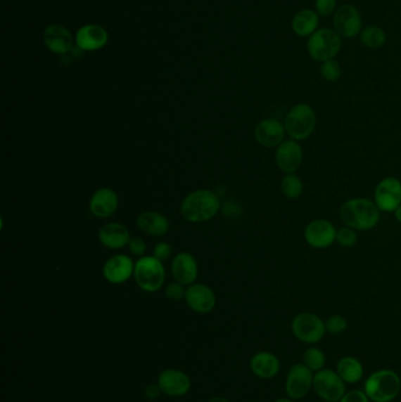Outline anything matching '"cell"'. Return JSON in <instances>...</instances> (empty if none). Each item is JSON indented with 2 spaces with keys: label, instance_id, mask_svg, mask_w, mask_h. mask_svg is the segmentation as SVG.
Here are the masks:
<instances>
[{
  "label": "cell",
  "instance_id": "cell-36",
  "mask_svg": "<svg viewBox=\"0 0 401 402\" xmlns=\"http://www.w3.org/2000/svg\"><path fill=\"white\" fill-rule=\"evenodd\" d=\"M171 252H172L171 245L167 244V242H160L154 247L153 257L159 259L160 261H164V260L169 259Z\"/></svg>",
  "mask_w": 401,
  "mask_h": 402
},
{
  "label": "cell",
  "instance_id": "cell-34",
  "mask_svg": "<svg viewBox=\"0 0 401 402\" xmlns=\"http://www.w3.org/2000/svg\"><path fill=\"white\" fill-rule=\"evenodd\" d=\"M369 396L366 395L365 391L360 389H353V391H346L344 396L340 398L339 402H369Z\"/></svg>",
  "mask_w": 401,
  "mask_h": 402
},
{
  "label": "cell",
  "instance_id": "cell-14",
  "mask_svg": "<svg viewBox=\"0 0 401 402\" xmlns=\"http://www.w3.org/2000/svg\"><path fill=\"white\" fill-rule=\"evenodd\" d=\"M43 39L47 50L59 56L68 54L75 46V37L61 24L47 26L44 31Z\"/></svg>",
  "mask_w": 401,
  "mask_h": 402
},
{
  "label": "cell",
  "instance_id": "cell-19",
  "mask_svg": "<svg viewBox=\"0 0 401 402\" xmlns=\"http://www.w3.org/2000/svg\"><path fill=\"white\" fill-rule=\"evenodd\" d=\"M185 300L192 311L206 314L213 311L217 304L215 293L211 288L203 284L192 285L187 288Z\"/></svg>",
  "mask_w": 401,
  "mask_h": 402
},
{
  "label": "cell",
  "instance_id": "cell-38",
  "mask_svg": "<svg viewBox=\"0 0 401 402\" xmlns=\"http://www.w3.org/2000/svg\"><path fill=\"white\" fill-rule=\"evenodd\" d=\"M162 391H160V388L157 384H148L146 388H145V391H144V394H145V398L147 400H151V401H153L155 398H159V395H160Z\"/></svg>",
  "mask_w": 401,
  "mask_h": 402
},
{
  "label": "cell",
  "instance_id": "cell-39",
  "mask_svg": "<svg viewBox=\"0 0 401 402\" xmlns=\"http://www.w3.org/2000/svg\"><path fill=\"white\" fill-rule=\"evenodd\" d=\"M394 216H395V219H397V223H401V205L394 211Z\"/></svg>",
  "mask_w": 401,
  "mask_h": 402
},
{
  "label": "cell",
  "instance_id": "cell-35",
  "mask_svg": "<svg viewBox=\"0 0 401 402\" xmlns=\"http://www.w3.org/2000/svg\"><path fill=\"white\" fill-rule=\"evenodd\" d=\"M166 297L171 299V300H180V299L185 298V293L186 291L184 290L182 284H171L166 287Z\"/></svg>",
  "mask_w": 401,
  "mask_h": 402
},
{
  "label": "cell",
  "instance_id": "cell-12",
  "mask_svg": "<svg viewBox=\"0 0 401 402\" xmlns=\"http://www.w3.org/2000/svg\"><path fill=\"white\" fill-rule=\"evenodd\" d=\"M337 239V230L329 220H313L305 230V240L311 247L324 249Z\"/></svg>",
  "mask_w": 401,
  "mask_h": 402
},
{
  "label": "cell",
  "instance_id": "cell-26",
  "mask_svg": "<svg viewBox=\"0 0 401 402\" xmlns=\"http://www.w3.org/2000/svg\"><path fill=\"white\" fill-rule=\"evenodd\" d=\"M337 373L345 384H357L364 377V366L362 361L355 356H343L337 363Z\"/></svg>",
  "mask_w": 401,
  "mask_h": 402
},
{
  "label": "cell",
  "instance_id": "cell-41",
  "mask_svg": "<svg viewBox=\"0 0 401 402\" xmlns=\"http://www.w3.org/2000/svg\"><path fill=\"white\" fill-rule=\"evenodd\" d=\"M274 402H294V400H292V398H278V400H276V401Z\"/></svg>",
  "mask_w": 401,
  "mask_h": 402
},
{
  "label": "cell",
  "instance_id": "cell-24",
  "mask_svg": "<svg viewBox=\"0 0 401 402\" xmlns=\"http://www.w3.org/2000/svg\"><path fill=\"white\" fill-rule=\"evenodd\" d=\"M99 240L105 247L110 248V249H119L129 245L131 238H129L127 227L122 223H106L105 226L101 227V232H99Z\"/></svg>",
  "mask_w": 401,
  "mask_h": 402
},
{
  "label": "cell",
  "instance_id": "cell-3",
  "mask_svg": "<svg viewBox=\"0 0 401 402\" xmlns=\"http://www.w3.org/2000/svg\"><path fill=\"white\" fill-rule=\"evenodd\" d=\"M401 379L394 370H379L366 379L364 391L372 402H390L400 394Z\"/></svg>",
  "mask_w": 401,
  "mask_h": 402
},
{
  "label": "cell",
  "instance_id": "cell-2",
  "mask_svg": "<svg viewBox=\"0 0 401 402\" xmlns=\"http://www.w3.org/2000/svg\"><path fill=\"white\" fill-rule=\"evenodd\" d=\"M220 209V200L210 190H194L184 199L182 214L190 223H205L211 220Z\"/></svg>",
  "mask_w": 401,
  "mask_h": 402
},
{
  "label": "cell",
  "instance_id": "cell-8",
  "mask_svg": "<svg viewBox=\"0 0 401 402\" xmlns=\"http://www.w3.org/2000/svg\"><path fill=\"white\" fill-rule=\"evenodd\" d=\"M313 391L324 401L339 402L346 393V386L337 370L324 368L314 373Z\"/></svg>",
  "mask_w": 401,
  "mask_h": 402
},
{
  "label": "cell",
  "instance_id": "cell-33",
  "mask_svg": "<svg viewBox=\"0 0 401 402\" xmlns=\"http://www.w3.org/2000/svg\"><path fill=\"white\" fill-rule=\"evenodd\" d=\"M337 0H315L314 10L320 17H329L337 11Z\"/></svg>",
  "mask_w": 401,
  "mask_h": 402
},
{
  "label": "cell",
  "instance_id": "cell-15",
  "mask_svg": "<svg viewBox=\"0 0 401 402\" xmlns=\"http://www.w3.org/2000/svg\"><path fill=\"white\" fill-rule=\"evenodd\" d=\"M304 159V152L298 141H285L278 146L276 152V162L284 173L297 172Z\"/></svg>",
  "mask_w": 401,
  "mask_h": 402
},
{
  "label": "cell",
  "instance_id": "cell-27",
  "mask_svg": "<svg viewBox=\"0 0 401 402\" xmlns=\"http://www.w3.org/2000/svg\"><path fill=\"white\" fill-rule=\"evenodd\" d=\"M360 41L369 50H378L386 44L387 34L381 27L376 25L366 26L359 34Z\"/></svg>",
  "mask_w": 401,
  "mask_h": 402
},
{
  "label": "cell",
  "instance_id": "cell-32",
  "mask_svg": "<svg viewBox=\"0 0 401 402\" xmlns=\"http://www.w3.org/2000/svg\"><path fill=\"white\" fill-rule=\"evenodd\" d=\"M338 244L343 246V247H352L357 244L358 241V235L357 232L351 227H343L340 230L337 231V239H336Z\"/></svg>",
  "mask_w": 401,
  "mask_h": 402
},
{
  "label": "cell",
  "instance_id": "cell-23",
  "mask_svg": "<svg viewBox=\"0 0 401 402\" xmlns=\"http://www.w3.org/2000/svg\"><path fill=\"white\" fill-rule=\"evenodd\" d=\"M250 367L255 375L260 379H273L280 372V361L276 354L271 352H259L252 356Z\"/></svg>",
  "mask_w": 401,
  "mask_h": 402
},
{
  "label": "cell",
  "instance_id": "cell-1",
  "mask_svg": "<svg viewBox=\"0 0 401 402\" xmlns=\"http://www.w3.org/2000/svg\"><path fill=\"white\" fill-rule=\"evenodd\" d=\"M379 207L366 197L345 201L340 207V218L345 225L355 231L372 230L380 219Z\"/></svg>",
  "mask_w": 401,
  "mask_h": 402
},
{
  "label": "cell",
  "instance_id": "cell-31",
  "mask_svg": "<svg viewBox=\"0 0 401 402\" xmlns=\"http://www.w3.org/2000/svg\"><path fill=\"white\" fill-rule=\"evenodd\" d=\"M325 328H326L327 333L339 335V334L344 333L348 328V320L345 319L343 316L334 314L327 318L325 321Z\"/></svg>",
  "mask_w": 401,
  "mask_h": 402
},
{
  "label": "cell",
  "instance_id": "cell-6",
  "mask_svg": "<svg viewBox=\"0 0 401 402\" xmlns=\"http://www.w3.org/2000/svg\"><path fill=\"white\" fill-rule=\"evenodd\" d=\"M134 279L145 292H157L165 281V268L163 261L155 257H144L136 262Z\"/></svg>",
  "mask_w": 401,
  "mask_h": 402
},
{
  "label": "cell",
  "instance_id": "cell-28",
  "mask_svg": "<svg viewBox=\"0 0 401 402\" xmlns=\"http://www.w3.org/2000/svg\"><path fill=\"white\" fill-rule=\"evenodd\" d=\"M303 363L313 373H317L319 370L325 368L326 356L318 347H310L305 351L304 356H303Z\"/></svg>",
  "mask_w": 401,
  "mask_h": 402
},
{
  "label": "cell",
  "instance_id": "cell-20",
  "mask_svg": "<svg viewBox=\"0 0 401 402\" xmlns=\"http://www.w3.org/2000/svg\"><path fill=\"white\" fill-rule=\"evenodd\" d=\"M118 195L111 188H101L92 195L90 200V211L98 218H108L113 216L118 209Z\"/></svg>",
  "mask_w": 401,
  "mask_h": 402
},
{
  "label": "cell",
  "instance_id": "cell-29",
  "mask_svg": "<svg viewBox=\"0 0 401 402\" xmlns=\"http://www.w3.org/2000/svg\"><path fill=\"white\" fill-rule=\"evenodd\" d=\"M281 192L288 199H298L304 192V183L299 176L290 173L281 180Z\"/></svg>",
  "mask_w": 401,
  "mask_h": 402
},
{
  "label": "cell",
  "instance_id": "cell-25",
  "mask_svg": "<svg viewBox=\"0 0 401 402\" xmlns=\"http://www.w3.org/2000/svg\"><path fill=\"white\" fill-rule=\"evenodd\" d=\"M136 223L144 233L160 237L169 231V220L157 212H144L138 216Z\"/></svg>",
  "mask_w": 401,
  "mask_h": 402
},
{
  "label": "cell",
  "instance_id": "cell-13",
  "mask_svg": "<svg viewBox=\"0 0 401 402\" xmlns=\"http://www.w3.org/2000/svg\"><path fill=\"white\" fill-rule=\"evenodd\" d=\"M108 43V32L105 27L98 24H87L78 30L75 34V45L79 50L94 52L106 46Z\"/></svg>",
  "mask_w": 401,
  "mask_h": 402
},
{
  "label": "cell",
  "instance_id": "cell-21",
  "mask_svg": "<svg viewBox=\"0 0 401 402\" xmlns=\"http://www.w3.org/2000/svg\"><path fill=\"white\" fill-rule=\"evenodd\" d=\"M172 273L179 284H193L198 277V264L193 255L186 252L177 255L172 262Z\"/></svg>",
  "mask_w": 401,
  "mask_h": 402
},
{
  "label": "cell",
  "instance_id": "cell-30",
  "mask_svg": "<svg viewBox=\"0 0 401 402\" xmlns=\"http://www.w3.org/2000/svg\"><path fill=\"white\" fill-rule=\"evenodd\" d=\"M320 74L323 77L324 80H326L329 83H334L340 79L341 74H343V69L339 61L336 59H331V60L322 63L320 65Z\"/></svg>",
  "mask_w": 401,
  "mask_h": 402
},
{
  "label": "cell",
  "instance_id": "cell-18",
  "mask_svg": "<svg viewBox=\"0 0 401 402\" xmlns=\"http://www.w3.org/2000/svg\"><path fill=\"white\" fill-rule=\"evenodd\" d=\"M134 262L127 255H115L104 265V277L108 283L118 285L129 280L134 274Z\"/></svg>",
  "mask_w": 401,
  "mask_h": 402
},
{
  "label": "cell",
  "instance_id": "cell-7",
  "mask_svg": "<svg viewBox=\"0 0 401 402\" xmlns=\"http://www.w3.org/2000/svg\"><path fill=\"white\" fill-rule=\"evenodd\" d=\"M291 330L297 340L307 345L322 342L326 333L325 321L311 312H301L294 316L291 323Z\"/></svg>",
  "mask_w": 401,
  "mask_h": 402
},
{
  "label": "cell",
  "instance_id": "cell-5",
  "mask_svg": "<svg viewBox=\"0 0 401 402\" xmlns=\"http://www.w3.org/2000/svg\"><path fill=\"white\" fill-rule=\"evenodd\" d=\"M287 136L295 141H305L311 137L317 125V115L311 105L300 103L294 105L285 119Z\"/></svg>",
  "mask_w": 401,
  "mask_h": 402
},
{
  "label": "cell",
  "instance_id": "cell-11",
  "mask_svg": "<svg viewBox=\"0 0 401 402\" xmlns=\"http://www.w3.org/2000/svg\"><path fill=\"white\" fill-rule=\"evenodd\" d=\"M374 202L381 212H394L401 205V181L387 176L376 187Z\"/></svg>",
  "mask_w": 401,
  "mask_h": 402
},
{
  "label": "cell",
  "instance_id": "cell-37",
  "mask_svg": "<svg viewBox=\"0 0 401 402\" xmlns=\"http://www.w3.org/2000/svg\"><path fill=\"white\" fill-rule=\"evenodd\" d=\"M129 248L133 255H143L146 251V245L139 238H131Z\"/></svg>",
  "mask_w": 401,
  "mask_h": 402
},
{
  "label": "cell",
  "instance_id": "cell-10",
  "mask_svg": "<svg viewBox=\"0 0 401 402\" xmlns=\"http://www.w3.org/2000/svg\"><path fill=\"white\" fill-rule=\"evenodd\" d=\"M314 373L304 363H294L287 373L285 391L292 400H301L313 389Z\"/></svg>",
  "mask_w": 401,
  "mask_h": 402
},
{
  "label": "cell",
  "instance_id": "cell-4",
  "mask_svg": "<svg viewBox=\"0 0 401 402\" xmlns=\"http://www.w3.org/2000/svg\"><path fill=\"white\" fill-rule=\"evenodd\" d=\"M307 52L318 63L336 59L343 47V38L331 27H320L307 38Z\"/></svg>",
  "mask_w": 401,
  "mask_h": 402
},
{
  "label": "cell",
  "instance_id": "cell-40",
  "mask_svg": "<svg viewBox=\"0 0 401 402\" xmlns=\"http://www.w3.org/2000/svg\"><path fill=\"white\" fill-rule=\"evenodd\" d=\"M208 402H229V400H227V398H220V396H218V398H211V400H208Z\"/></svg>",
  "mask_w": 401,
  "mask_h": 402
},
{
  "label": "cell",
  "instance_id": "cell-22",
  "mask_svg": "<svg viewBox=\"0 0 401 402\" xmlns=\"http://www.w3.org/2000/svg\"><path fill=\"white\" fill-rule=\"evenodd\" d=\"M320 15L314 8H301L293 15L291 27L294 34L300 38H310L317 30L320 29Z\"/></svg>",
  "mask_w": 401,
  "mask_h": 402
},
{
  "label": "cell",
  "instance_id": "cell-9",
  "mask_svg": "<svg viewBox=\"0 0 401 402\" xmlns=\"http://www.w3.org/2000/svg\"><path fill=\"white\" fill-rule=\"evenodd\" d=\"M332 25V29L343 39H351L358 37L364 29L362 13L355 5H341L337 8V11L334 12Z\"/></svg>",
  "mask_w": 401,
  "mask_h": 402
},
{
  "label": "cell",
  "instance_id": "cell-17",
  "mask_svg": "<svg viewBox=\"0 0 401 402\" xmlns=\"http://www.w3.org/2000/svg\"><path fill=\"white\" fill-rule=\"evenodd\" d=\"M286 136L283 122L276 119H264L255 126V138L264 148H278Z\"/></svg>",
  "mask_w": 401,
  "mask_h": 402
},
{
  "label": "cell",
  "instance_id": "cell-16",
  "mask_svg": "<svg viewBox=\"0 0 401 402\" xmlns=\"http://www.w3.org/2000/svg\"><path fill=\"white\" fill-rule=\"evenodd\" d=\"M158 386L163 394L184 396L191 389V380L186 373L179 370H165L158 377Z\"/></svg>",
  "mask_w": 401,
  "mask_h": 402
}]
</instances>
